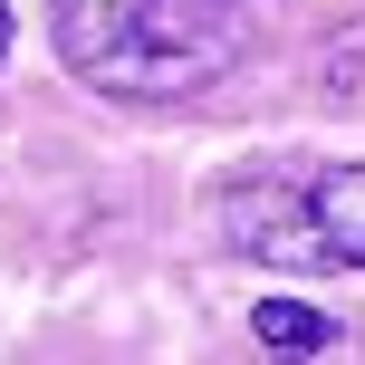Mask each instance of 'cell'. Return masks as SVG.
<instances>
[{
  "label": "cell",
  "instance_id": "1",
  "mask_svg": "<svg viewBox=\"0 0 365 365\" xmlns=\"http://www.w3.org/2000/svg\"><path fill=\"white\" fill-rule=\"evenodd\" d=\"M48 38L87 87L173 106L240 68V0H48Z\"/></svg>",
  "mask_w": 365,
  "mask_h": 365
},
{
  "label": "cell",
  "instance_id": "2",
  "mask_svg": "<svg viewBox=\"0 0 365 365\" xmlns=\"http://www.w3.org/2000/svg\"><path fill=\"white\" fill-rule=\"evenodd\" d=\"M221 240L259 269H327V240L308 212V173H240L221 182Z\"/></svg>",
  "mask_w": 365,
  "mask_h": 365
},
{
  "label": "cell",
  "instance_id": "3",
  "mask_svg": "<svg viewBox=\"0 0 365 365\" xmlns=\"http://www.w3.org/2000/svg\"><path fill=\"white\" fill-rule=\"evenodd\" d=\"M308 212H317V240H327V269H365V164L308 173Z\"/></svg>",
  "mask_w": 365,
  "mask_h": 365
},
{
  "label": "cell",
  "instance_id": "4",
  "mask_svg": "<svg viewBox=\"0 0 365 365\" xmlns=\"http://www.w3.org/2000/svg\"><path fill=\"white\" fill-rule=\"evenodd\" d=\"M250 336H259L269 356L308 365V356L336 346V317H327V308H298V298H259V308H250Z\"/></svg>",
  "mask_w": 365,
  "mask_h": 365
},
{
  "label": "cell",
  "instance_id": "5",
  "mask_svg": "<svg viewBox=\"0 0 365 365\" xmlns=\"http://www.w3.org/2000/svg\"><path fill=\"white\" fill-rule=\"evenodd\" d=\"M317 87H327L336 106H365V19H346V29L327 38V58H317Z\"/></svg>",
  "mask_w": 365,
  "mask_h": 365
},
{
  "label": "cell",
  "instance_id": "6",
  "mask_svg": "<svg viewBox=\"0 0 365 365\" xmlns=\"http://www.w3.org/2000/svg\"><path fill=\"white\" fill-rule=\"evenodd\" d=\"M0 58H10V10H0Z\"/></svg>",
  "mask_w": 365,
  "mask_h": 365
}]
</instances>
